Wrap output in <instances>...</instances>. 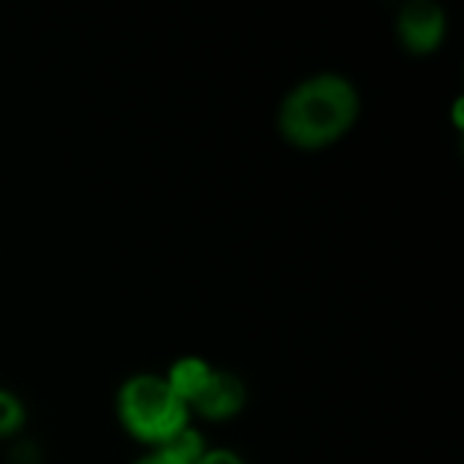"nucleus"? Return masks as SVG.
<instances>
[{
    "label": "nucleus",
    "mask_w": 464,
    "mask_h": 464,
    "mask_svg": "<svg viewBox=\"0 0 464 464\" xmlns=\"http://www.w3.org/2000/svg\"><path fill=\"white\" fill-rule=\"evenodd\" d=\"M362 114L356 82L340 71H318L299 79L277 106L280 136L307 152L326 150L345 139Z\"/></svg>",
    "instance_id": "f257e3e1"
},
{
    "label": "nucleus",
    "mask_w": 464,
    "mask_h": 464,
    "mask_svg": "<svg viewBox=\"0 0 464 464\" xmlns=\"http://www.w3.org/2000/svg\"><path fill=\"white\" fill-rule=\"evenodd\" d=\"M114 413L120 427L147 449L163 446L190 427L193 419L188 405L158 372H136L125 378L114 397Z\"/></svg>",
    "instance_id": "f03ea898"
},
{
    "label": "nucleus",
    "mask_w": 464,
    "mask_h": 464,
    "mask_svg": "<svg viewBox=\"0 0 464 464\" xmlns=\"http://www.w3.org/2000/svg\"><path fill=\"white\" fill-rule=\"evenodd\" d=\"M397 41L411 54H432L449 35V14L438 0H408L394 19Z\"/></svg>",
    "instance_id": "7ed1b4c3"
},
{
    "label": "nucleus",
    "mask_w": 464,
    "mask_h": 464,
    "mask_svg": "<svg viewBox=\"0 0 464 464\" xmlns=\"http://www.w3.org/2000/svg\"><path fill=\"white\" fill-rule=\"evenodd\" d=\"M245 405H247V383L234 370L215 367L209 381H207V386L193 400L190 416L196 413L204 421L220 424V421L237 419L245 411Z\"/></svg>",
    "instance_id": "20e7f679"
},
{
    "label": "nucleus",
    "mask_w": 464,
    "mask_h": 464,
    "mask_svg": "<svg viewBox=\"0 0 464 464\" xmlns=\"http://www.w3.org/2000/svg\"><path fill=\"white\" fill-rule=\"evenodd\" d=\"M212 364L204 359V356H196V353H188V356H179L169 364V370L163 372L166 383L171 386V392L188 405H193V400L201 394V389L207 386L209 375H212Z\"/></svg>",
    "instance_id": "39448f33"
},
{
    "label": "nucleus",
    "mask_w": 464,
    "mask_h": 464,
    "mask_svg": "<svg viewBox=\"0 0 464 464\" xmlns=\"http://www.w3.org/2000/svg\"><path fill=\"white\" fill-rule=\"evenodd\" d=\"M27 424V408L22 397L5 386H0V440H14L22 435Z\"/></svg>",
    "instance_id": "423d86ee"
},
{
    "label": "nucleus",
    "mask_w": 464,
    "mask_h": 464,
    "mask_svg": "<svg viewBox=\"0 0 464 464\" xmlns=\"http://www.w3.org/2000/svg\"><path fill=\"white\" fill-rule=\"evenodd\" d=\"M196 464H247V462H245V457H242L239 451H234V449H226V446H209Z\"/></svg>",
    "instance_id": "0eeeda50"
},
{
    "label": "nucleus",
    "mask_w": 464,
    "mask_h": 464,
    "mask_svg": "<svg viewBox=\"0 0 464 464\" xmlns=\"http://www.w3.org/2000/svg\"><path fill=\"white\" fill-rule=\"evenodd\" d=\"M11 464H38L41 462V451H38V446L33 443V440H19V443H14V449H11Z\"/></svg>",
    "instance_id": "6e6552de"
},
{
    "label": "nucleus",
    "mask_w": 464,
    "mask_h": 464,
    "mask_svg": "<svg viewBox=\"0 0 464 464\" xmlns=\"http://www.w3.org/2000/svg\"><path fill=\"white\" fill-rule=\"evenodd\" d=\"M130 464H182L177 457H171L166 449H147V454H141L139 459Z\"/></svg>",
    "instance_id": "1a4fd4ad"
}]
</instances>
